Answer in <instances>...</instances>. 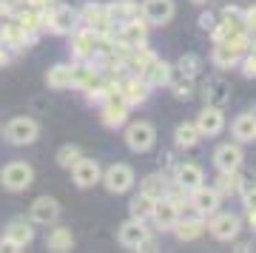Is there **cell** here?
<instances>
[{"label": "cell", "mask_w": 256, "mask_h": 253, "mask_svg": "<svg viewBox=\"0 0 256 253\" xmlns=\"http://www.w3.org/2000/svg\"><path fill=\"white\" fill-rule=\"evenodd\" d=\"M77 20H80V14H77L72 6H57V9L48 14V28H52L54 34H72L74 28H77Z\"/></svg>", "instance_id": "obj_17"}, {"label": "cell", "mask_w": 256, "mask_h": 253, "mask_svg": "<svg viewBox=\"0 0 256 253\" xmlns=\"http://www.w3.org/2000/svg\"><path fill=\"white\" fill-rule=\"evenodd\" d=\"M194 126L200 128L202 136H220L222 128H225V114H222V108H216V106H205V108L196 114V120H194Z\"/></svg>", "instance_id": "obj_15"}, {"label": "cell", "mask_w": 256, "mask_h": 253, "mask_svg": "<svg viewBox=\"0 0 256 253\" xmlns=\"http://www.w3.org/2000/svg\"><path fill=\"white\" fill-rule=\"evenodd\" d=\"M148 219L156 225V230H174V225L180 222V202L171 199L168 194L162 199H154V208H151Z\"/></svg>", "instance_id": "obj_6"}, {"label": "cell", "mask_w": 256, "mask_h": 253, "mask_svg": "<svg viewBox=\"0 0 256 253\" xmlns=\"http://www.w3.org/2000/svg\"><path fill=\"white\" fill-rule=\"evenodd\" d=\"M230 136H234V142H239V145L254 142L256 140V114L254 111H245V114H239V117L230 122Z\"/></svg>", "instance_id": "obj_18"}, {"label": "cell", "mask_w": 256, "mask_h": 253, "mask_svg": "<svg viewBox=\"0 0 256 253\" xmlns=\"http://www.w3.org/2000/svg\"><path fill=\"white\" fill-rule=\"evenodd\" d=\"M174 140H176L180 148H194V145L202 140V134H200V128L194 126V122H180L176 131H174Z\"/></svg>", "instance_id": "obj_24"}, {"label": "cell", "mask_w": 256, "mask_h": 253, "mask_svg": "<svg viewBox=\"0 0 256 253\" xmlns=\"http://www.w3.org/2000/svg\"><path fill=\"white\" fill-rule=\"evenodd\" d=\"M205 230H208L216 242H230V239H236L239 230H242V219L236 214H230V210H214L210 219L205 222Z\"/></svg>", "instance_id": "obj_4"}, {"label": "cell", "mask_w": 256, "mask_h": 253, "mask_svg": "<svg viewBox=\"0 0 256 253\" xmlns=\"http://www.w3.org/2000/svg\"><path fill=\"white\" fill-rule=\"evenodd\" d=\"M245 162V154H242V145L239 142H222L216 145V151H214V165H216V171L222 174H239Z\"/></svg>", "instance_id": "obj_7"}, {"label": "cell", "mask_w": 256, "mask_h": 253, "mask_svg": "<svg viewBox=\"0 0 256 253\" xmlns=\"http://www.w3.org/2000/svg\"><path fill=\"white\" fill-rule=\"evenodd\" d=\"M126 117H128V106H126V102H120V106H114V102H111V106H106V108H102V122H106L108 128L122 126V122H126Z\"/></svg>", "instance_id": "obj_25"}, {"label": "cell", "mask_w": 256, "mask_h": 253, "mask_svg": "<svg viewBox=\"0 0 256 253\" xmlns=\"http://www.w3.org/2000/svg\"><path fill=\"white\" fill-rule=\"evenodd\" d=\"M60 219V202L54 196H37L28 208V222L32 225H54Z\"/></svg>", "instance_id": "obj_10"}, {"label": "cell", "mask_w": 256, "mask_h": 253, "mask_svg": "<svg viewBox=\"0 0 256 253\" xmlns=\"http://www.w3.org/2000/svg\"><path fill=\"white\" fill-rule=\"evenodd\" d=\"M171 88H174V97L176 100H188L194 94L191 91V77H180V80L171 82Z\"/></svg>", "instance_id": "obj_30"}, {"label": "cell", "mask_w": 256, "mask_h": 253, "mask_svg": "<svg viewBox=\"0 0 256 253\" xmlns=\"http://www.w3.org/2000/svg\"><path fill=\"white\" fill-rule=\"evenodd\" d=\"M191 205H194V210H196V214H200V216H205L208 219L210 214H214V210H220V205H222V194L216 188H214V185H205V182H202L200 188H194L191 190Z\"/></svg>", "instance_id": "obj_13"}, {"label": "cell", "mask_w": 256, "mask_h": 253, "mask_svg": "<svg viewBox=\"0 0 256 253\" xmlns=\"http://www.w3.org/2000/svg\"><path fill=\"white\" fill-rule=\"evenodd\" d=\"M68 171H72V182L77 188H94L102 176L100 162H97V160H88V156H80Z\"/></svg>", "instance_id": "obj_11"}, {"label": "cell", "mask_w": 256, "mask_h": 253, "mask_svg": "<svg viewBox=\"0 0 256 253\" xmlns=\"http://www.w3.org/2000/svg\"><path fill=\"white\" fill-rule=\"evenodd\" d=\"M100 182H102V188L108 190V194H128V190L134 188V182H137V174H134L131 165L114 162V165H108V168L102 171Z\"/></svg>", "instance_id": "obj_5"}, {"label": "cell", "mask_w": 256, "mask_h": 253, "mask_svg": "<svg viewBox=\"0 0 256 253\" xmlns=\"http://www.w3.org/2000/svg\"><path fill=\"white\" fill-rule=\"evenodd\" d=\"M40 136V126L34 117H12L3 128V140L14 148H26V145L37 142Z\"/></svg>", "instance_id": "obj_2"}, {"label": "cell", "mask_w": 256, "mask_h": 253, "mask_svg": "<svg viewBox=\"0 0 256 253\" xmlns=\"http://www.w3.org/2000/svg\"><path fill=\"white\" fill-rule=\"evenodd\" d=\"M191 3H196V6H202V3H208V0H191Z\"/></svg>", "instance_id": "obj_34"}, {"label": "cell", "mask_w": 256, "mask_h": 253, "mask_svg": "<svg viewBox=\"0 0 256 253\" xmlns=\"http://www.w3.org/2000/svg\"><path fill=\"white\" fill-rule=\"evenodd\" d=\"M176 14L174 0H142V20L148 26H168Z\"/></svg>", "instance_id": "obj_9"}, {"label": "cell", "mask_w": 256, "mask_h": 253, "mask_svg": "<svg viewBox=\"0 0 256 253\" xmlns=\"http://www.w3.org/2000/svg\"><path fill=\"white\" fill-rule=\"evenodd\" d=\"M214 188L220 190V194H230V190H236V174H222L220 171V182H216Z\"/></svg>", "instance_id": "obj_31"}, {"label": "cell", "mask_w": 256, "mask_h": 253, "mask_svg": "<svg viewBox=\"0 0 256 253\" xmlns=\"http://www.w3.org/2000/svg\"><path fill=\"white\" fill-rule=\"evenodd\" d=\"M174 234L180 236V239H185V242L200 239V236L205 234V216L196 214V219H180V222L174 225Z\"/></svg>", "instance_id": "obj_21"}, {"label": "cell", "mask_w": 256, "mask_h": 253, "mask_svg": "<svg viewBox=\"0 0 256 253\" xmlns=\"http://www.w3.org/2000/svg\"><path fill=\"white\" fill-rule=\"evenodd\" d=\"M46 86L54 91H63V88H72L74 86V66L68 63H57L48 68L46 74Z\"/></svg>", "instance_id": "obj_19"}, {"label": "cell", "mask_w": 256, "mask_h": 253, "mask_svg": "<svg viewBox=\"0 0 256 253\" xmlns=\"http://www.w3.org/2000/svg\"><path fill=\"white\" fill-rule=\"evenodd\" d=\"M32 239H34V225L26 222V219H12L3 230V242L9 244L12 250H20V248L32 244Z\"/></svg>", "instance_id": "obj_14"}, {"label": "cell", "mask_w": 256, "mask_h": 253, "mask_svg": "<svg viewBox=\"0 0 256 253\" xmlns=\"http://www.w3.org/2000/svg\"><path fill=\"white\" fill-rule=\"evenodd\" d=\"M122 136H126L128 151H134V154H148L156 145V128L151 126L148 120H134V122H128Z\"/></svg>", "instance_id": "obj_3"}, {"label": "cell", "mask_w": 256, "mask_h": 253, "mask_svg": "<svg viewBox=\"0 0 256 253\" xmlns=\"http://www.w3.org/2000/svg\"><path fill=\"white\" fill-rule=\"evenodd\" d=\"M239 196H242L248 210H256V180L254 176H245L239 182Z\"/></svg>", "instance_id": "obj_29"}, {"label": "cell", "mask_w": 256, "mask_h": 253, "mask_svg": "<svg viewBox=\"0 0 256 253\" xmlns=\"http://www.w3.org/2000/svg\"><path fill=\"white\" fill-rule=\"evenodd\" d=\"M214 23H216V18L210 12H202L200 14V28H214Z\"/></svg>", "instance_id": "obj_33"}, {"label": "cell", "mask_w": 256, "mask_h": 253, "mask_svg": "<svg viewBox=\"0 0 256 253\" xmlns=\"http://www.w3.org/2000/svg\"><path fill=\"white\" fill-rule=\"evenodd\" d=\"M148 236H151V230H148V225L142 222V219H126L122 225H120L117 230V242L126 248V250H140V244L146 242Z\"/></svg>", "instance_id": "obj_8"}, {"label": "cell", "mask_w": 256, "mask_h": 253, "mask_svg": "<svg viewBox=\"0 0 256 253\" xmlns=\"http://www.w3.org/2000/svg\"><path fill=\"white\" fill-rule=\"evenodd\" d=\"M174 182L185 194H191L194 188H200L202 182H205V171H202V165L196 162H180L174 171Z\"/></svg>", "instance_id": "obj_16"}, {"label": "cell", "mask_w": 256, "mask_h": 253, "mask_svg": "<svg viewBox=\"0 0 256 253\" xmlns=\"http://www.w3.org/2000/svg\"><path fill=\"white\" fill-rule=\"evenodd\" d=\"M146 82L151 86V88L171 82V66L162 63V60H154L151 66H146Z\"/></svg>", "instance_id": "obj_23"}, {"label": "cell", "mask_w": 256, "mask_h": 253, "mask_svg": "<svg viewBox=\"0 0 256 253\" xmlns=\"http://www.w3.org/2000/svg\"><path fill=\"white\" fill-rule=\"evenodd\" d=\"M242 26H245L248 32L256 37V3H254L248 12H242Z\"/></svg>", "instance_id": "obj_32"}, {"label": "cell", "mask_w": 256, "mask_h": 253, "mask_svg": "<svg viewBox=\"0 0 256 253\" xmlns=\"http://www.w3.org/2000/svg\"><path fill=\"white\" fill-rule=\"evenodd\" d=\"M151 208H154V199H148L146 194H137V196L131 199V205H128L131 216H134V219H142V222L151 216Z\"/></svg>", "instance_id": "obj_26"}, {"label": "cell", "mask_w": 256, "mask_h": 253, "mask_svg": "<svg viewBox=\"0 0 256 253\" xmlns=\"http://www.w3.org/2000/svg\"><path fill=\"white\" fill-rule=\"evenodd\" d=\"M200 54H182L180 60H176V72H180V77H196L200 74Z\"/></svg>", "instance_id": "obj_27"}, {"label": "cell", "mask_w": 256, "mask_h": 253, "mask_svg": "<svg viewBox=\"0 0 256 253\" xmlns=\"http://www.w3.org/2000/svg\"><path fill=\"white\" fill-rule=\"evenodd\" d=\"M46 244H48V250H57V253L72 250L74 236H72V230H68V228L52 225V228H48V236H46Z\"/></svg>", "instance_id": "obj_20"}, {"label": "cell", "mask_w": 256, "mask_h": 253, "mask_svg": "<svg viewBox=\"0 0 256 253\" xmlns=\"http://www.w3.org/2000/svg\"><path fill=\"white\" fill-rule=\"evenodd\" d=\"M80 156H82V148H80V145H63V148L57 151V165L68 171V168H72L77 160H80Z\"/></svg>", "instance_id": "obj_28"}, {"label": "cell", "mask_w": 256, "mask_h": 253, "mask_svg": "<svg viewBox=\"0 0 256 253\" xmlns=\"http://www.w3.org/2000/svg\"><path fill=\"white\" fill-rule=\"evenodd\" d=\"M34 182V168L23 160H14V162H6L0 168V185L9 190V194H23V190L32 188Z\"/></svg>", "instance_id": "obj_1"}, {"label": "cell", "mask_w": 256, "mask_h": 253, "mask_svg": "<svg viewBox=\"0 0 256 253\" xmlns=\"http://www.w3.org/2000/svg\"><path fill=\"white\" fill-rule=\"evenodd\" d=\"M140 194H146L148 199H162L168 194V180L165 174H148L146 180L140 182Z\"/></svg>", "instance_id": "obj_22"}, {"label": "cell", "mask_w": 256, "mask_h": 253, "mask_svg": "<svg viewBox=\"0 0 256 253\" xmlns=\"http://www.w3.org/2000/svg\"><path fill=\"white\" fill-rule=\"evenodd\" d=\"M230 82L220 74H214L208 80L202 82V100H205V106H216V108H225L230 100Z\"/></svg>", "instance_id": "obj_12"}]
</instances>
